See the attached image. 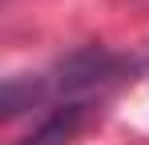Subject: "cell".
Returning a JSON list of instances; mask_svg holds the SVG:
<instances>
[{
	"label": "cell",
	"instance_id": "obj_2",
	"mask_svg": "<svg viewBox=\"0 0 149 145\" xmlns=\"http://www.w3.org/2000/svg\"><path fill=\"white\" fill-rule=\"evenodd\" d=\"M85 109H89L85 101H65V105H56L49 117L40 121L24 141H16V145H69L77 137V129L85 125Z\"/></svg>",
	"mask_w": 149,
	"mask_h": 145
},
{
	"label": "cell",
	"instance_id": "obj_1",
	"mask_svg": "<svg viewBox=\"0 0 149 145\" xmlns=\"http://www.w3.org/2000/svg\"><path fill=\"white\" fill-rule=\"evenodd\" d=\"M121 69V61L105 48H81L69 61H61V69L49 77V93H65L69 101H77V93L97 89L101 81H109L113 72Z\"/></svg>",
	"mask_w": 149,
	"mask_h": 145
},
{
	"label": "cell",
	"instance_id": "obj_3",
	"mask_svg": "<svg viewBox=\"0 0 149 145\" xmlns=\"http://www.w3.org/2000/svg\"><path fill=\"white\" fill-rule=\"evenodd\" d=\"M49 97V81H32V77H8L4 85V117H16L20 109H32L36 101Z\"/></svg>",
	"mask_w": 149,
	"mask_h": 145
}]
</instances>
